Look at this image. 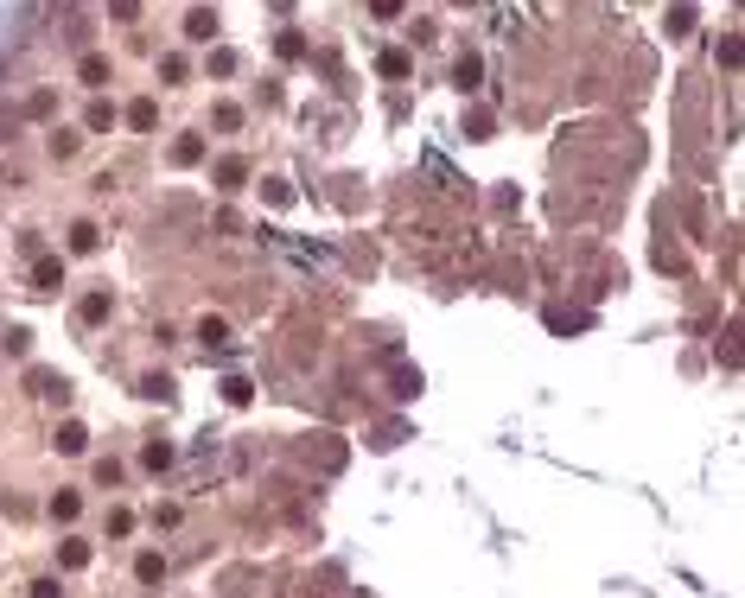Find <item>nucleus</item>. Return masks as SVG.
<instances>
[{
	"label": "nucleus",
	"mask_w": 745,
	"mask_h": 598,
	"mask_svg": "<svg viewBox=\"0 0 745 598\" xmlns=\"http://www.w3.org/2000/svg\"><path fill=\"white\" fill-rule=\"evenodd\" d=\"M211 179H217V191H242V179H249V160H242V153H223V160L211 166Z\"/></svg>",
	"instance_id": "f257e3e1"
},
{
	"label": "nucleus",
	"mask_w": 745,
	"mask_h": 598,
	"mask_svg": "<svg viewBox=\"0 0 745 598\" xmlns=\"http://www.w3.org/2000/svg\"><path fill=\"white\" fill-rule=\"evenodd\" d=\"M306 459H313V465H325V471H338V465H344V446H338V433H319L313 446H306Z\"/></svg>",
	"instance_id": "f03ea898"
},
{
	"label": "nucleus",
	"mask_w": 745,
	"mask_h": 598,
	"mask_svg": "<svg viewBox=\"0 0 745 598\" xmlns=\"http://www.w3.org/2000/svg\"><path fill=\"white\" fill-rule=\"evenodd\" d=\"M32 395H45V401H71V382H64L58 369H32Z\"/></svg>",
	"instance_id": "7ed1b4c3"
},
{
	"label": "nucleus",
	"mask_w": 745,
	"mask_h": 598,
	"mask_svg": "<svg viewBox=\"0 0 745 598\" xmlns=\"http://www.w3.org/2000/svg\"><path fill=\"white\" fill-rule=\"evenodd\" d=\"M51 446H58V452H71V459H77V452H90V427H83V420H64Z\"/></svg>",
	"instance_id": "20e7f679"
},
{
	"label": "nucleus",
	"mask_w": 745,
	"mask_h": 598,
	"mask_svg": "<svg viewBox=\"0 0 745 598\" xmlns=\"http://www.w3.org/2000/svg\"><path fill=\"white\" fill-rule=\"evenodd\" d=\"M389 395H395V401H414V395H421V369H414V363H395Z\"/></svg>",
	"instance_id": "39448f33"
},
{
	"label": "nucleus",
	"mask_w": 745,
	"mask_h": 598,
	"mask_svg": "<svg viewBox=\"0 0 745 598\" xmlns=\"http://www.w3.org/2000/svg\"><path fill=\"white\" fill-rule=\"evenodd\" d=\"M58 280H64V261H58V255H39V268H32V287H39V293H58Z\"/></svg>",
	"instance_id": "423d86ee"
},
{
	"label": "nucleus",
	"mask_w": 745,
	"mask_h": 598,
	"mask_svg": "<svg viewBox=\"0 0 745 598\" xmlns=\"http://www.w3.org/2000/svg\"><path fill=\"white\" fill-rule=\"evenodd\" d=\"M166 160H172V166H198V160H204V140H198V134H179Z\"/></svg>",
	"instance_id": "0eeeda50"
},
{
	"label": "nucleus",
	"mask_w": 745,
	"mask_h": 598,
	"mask_svg": "<svg viewBox=\"0 0 745 598\" xmlns=\"http://www.w3.org/2000/svg\"><path fill=\"white\" fill-rule=\"evenodd\" d=\"M58 567L83 573V567H90V541H58Z\"/></svg>",
	"instance_id": "6e6552de"
},
{
	"label": "nucleus",
	"mask_w": 745,
	"mask_h": 598,
	"mask_svg": "<svg viewBox=\"0 0 745 598\" xmlns=\"http://www.w3.org/2000/svg\"><path fill=\"white\" fill-rule=\"evenodd\" d=\"M102 249V230L96 223H71V255H96Z\"/></svg>",
	"instance_id": "1a4fd4ad"
},
{
	"label": "nucleus",
	"mask_w": 745,
	"mask_h": 598,
	"mask_svg": "<svg viewBox=\"0 0 745 598\" xmlns=\"http://www.w3.org/2000/svg\"><path fill=\"white\" fill-rule=\"evenodd\" d=\"M185 32H192V39H217V13L211 7H192V13H185Z\"/></svg>",
	"instance_id": "9d476101"
},
{
	"label": "nucleus",
	"mask_w": 745,
	"mask_h": 598,
	"mask_svg": "<svg viewBox=\"0 0 745 598\" xmlns=\"http://www.w3.org/2000/svg\"><path fill=\"white\" fill-rule=\"evenodd\" d=\"M376 70H383V77H408V70H414V58H408L402 45H389L383 58H376Z\"/></svg>",
	"instance_id": "9b49d317"
},
{
	"label": "nucleus",
	"mask_w": 745,
	"mask_h": 598,
	"mask_svg": "<svg viewBox=\"0 0 745 598\" xmlns=\"http://www.w3.org/2000/svg\"><path fill=\"white\" fill-rule=\"evenodd\" d=\"M109 306H115L109 293H83V306H77V312H83V325H102V319H109Z\"/></svg>",
	"instance_id": "f8f14e48"
},
{
	"label": "nucleus",
	"mask_w": 745,
	"mask_h": 598,
	"mask_svg": "<svg viewBox=\"0 0 745 598\" xmlns=\"http://www.w3.org/2000/svg\"><path fill=\"white\" fill-rule=\"evenodd\" d=\"M128 128H141V134H147V128H160V109H153L147 96H141V102H128Z\"/></svg>",
	"instance_id": "ddd939ff"
},
{
	"label": "nucleus",
	"mask_w": 745,
	"mask_h": 598,
	"mask_svg": "<svg viewBox=\"0 0 745 598\" xmlns=\"http://www.w3.org/2000/svg\"><path fill=\"white\" fill-rule=\"evenodd\" d=\"M223 401H230V408H249V401H255V382H249V376H230V382H223Z\"/></svg>",
	"instance_id": "4468645a"
},
{
	"label": "nucleus",
	"mask_w": 745,
	"mask_h": 598,
	"mask_svg": "<svg viewBox=\"0 0 745 598\" xmlns=\"http://www.w3.org/2000/svg\"><path fill=\"white\" fill-rule=\"evenodd\" d=\"M51 516H58V522H77V516H83V497H77V490H58V497H51Z\"/></svg>",
	"instance_id": "2eb2a0df"
},
{
	"label": "nucleus",
	"mask_w": 745,
	"mask_h": 598,
	"mask_svg": "<svg viewBox=\"0 0 745 598\" xmlns=\"http://www.w3.org/2000/svg\"><path fill=\"white\" fill-rule=\"evenodd\" d=\"M134 579H141V586H160V579H166V560H160V554H141V560H134Z\"/></svg>",
	"instance_id": "dca6fc26"
},
{
	"label": "nucleus",
	"mask_w": 745,
	"mask_h": 598,
	"mask_svg": "<svg viewBox=\"0 0 745 598\" xmlns=\"http://www.w3.org/2000/svg\"><path fill=\"white\" fill-rule=\"evenodd\" d=\"M77 77L90 83V90H102V83H109V58H96V51H90V58L77 64Z\"/></svg>",
	"instance_id": "f3484780"
},
{
	"label": "nucleus",
	"mask_w": 745,
	"mask_h": 598,
	"mask_svg": "<svg viewBox=\"0 0 745 598\" xmlns=\"http://www.w3.org/2000/svg\"><path fill=\"white\" fill-rule=\"evenodd\" d=\"M478 77H484V64H478V58H459V64H453V83H459L465 96L478 90Z\"/></svg>",
	"instance_id": "a211bd4d"
},
{
	"label": "nucleus",
	"mask_w": 745,
	"mask_h": 598,
	"mask_svg": "<svg viewBox=\"0 0 745 598\" xmlns=\"http://www.w3.org/2000/svg\"><path fill=\"white\" fill-rule=\"evenodd\" d=\"M262 198H268V210H287L293 204V185L287 179H262Z\"/></svg>",
	"instance_id": "6ab92c4d"
},
{
	"label": "nucleus",
	"mask_w": 745,
	"mask_h": 598,
	"mask_svg": "<svg viewBox=\"0 0 745 598\" xmlns=\"http://www.w3.org/2000/svg\"><path fill=\"white\" fill-rule=\"evenodd\" d=\"M51 109H58V90H32V96H26V115H32V121H45Z\"/></svg>",
	"instance_id": "aec40b11"
},
{
	"label": "nucleus",
	"mask_w": 745,
	"mask_h": 598,
	"mask_svg": "<svg viewBox=\"0 0 745 598\" xmlns=\"http://www.w3.org/2000/svg\"><path fill=\"white\" fill-rule=\"evenodd\" d=\"M198 338L211 344V350H223V344H230V325H223V319H204V325H198Z\"/></svg>",
	"instance_id": "412c9836"
},
{
	"label": "nucleus",
	"mask_w": 745,
	"mask_h": 598,
	"mask_svg": "<svg viewBox=\"0 0 745 598\" xmlns=\"http://www.w3.org/2000/svg\"><path fill=\"white\" fill-rule=\"evenodd\" d=\"M211 121H217L223 134H236V128H242V109H236V102H217V115H211Z\"/></svg>",
	"instance_id": "4be33fe9"
},
{
	"label": "nucleus",
	"mask_w": 745,
	"mask_h": 598,
	"mask_svg": "<svg viewBox=\"0 0 745 598\" xmlns=\"http://www.w3.org/2000/svg\"><path fill=\"white\" fill-rule=\"evenodd\" d=\"M141 465H147V471H166V465H172V446H160V439H153V446L141 452Z\"/></svg>",
	"instance_id": "5701e85b"
},
{
	"label": "nucleus",
	"mask_w": 745,
	"mask_h": 598,
	"mask_svg": "<svg viewBox=\"0 0 745 598\" xmlns=\"http://www.w3.org/2000/svg\"><path fill=\"white\" fill-rule=\"evenodd\" d=\"M141 395H147V401H172V376H147Z\"/></svg>",
	"instance_id": "b1692460"
},
{
	"label": "nucleus",
	"mask_w": 745,
	"mask_h": 598,
	"mask_svg": "<svg viewBox=\"0 0 745 598\" xmlns=\"http://www.w3.org/2000/svg\"><path fill=\"white\" fill-rule=\"evenodd\" d=\"M274 51H281V58H306V39H300V32H281Z\"/></svg>",
	"instance_id": "393cba45"
},
{
	"label": "nucleus",
	"mask_w": 745,
	"mask_h": 598,
	"mask_svg": "<svg viewBox=\"0 0 745 598\" xmlns=\"http://www.w3.org/2000/svg\"><path fill=\"white\" fill-rule=\"evenodd\" d=\"M465 134H472V140H491V115L472 109V115H465Z\"/></svg>",
	"instance_id": "a878e982"
},
{
	"label": "nucleus",
	"mask_w": 745,
	"mask_h": 598,
	"mask_svg": "<svg viewBox=\"0 0 745 598\" xmlns=\"http://www.w3.org/2000/svg\"><path fill=\"white\" fill-rule=\"evenodd\" d=\"M688 26H695V7H669V32H675V39H682Z\"/></svg>",
	"instance_id": "bb28decb"
},
{
	"label": "nucleus",
	"mask_w": 745,
	"mask_h": 598,
	"mask_svg": "<svg viewBox=\"0 0 745 598\" xmlns=\"http://www.w3.org/2000/svg\"><path fill=\"white\" fill-rule=\"evenodd\" d=\"M230 70H236V51L217 45V51H211V77H230Z\"/></svg>",
	"instance_id": "cd10ccee"
},
{
	"label": "nucleus",
	"mask_w": 745,
	"mask_h": 598,
	"mask_svg": "<svg viewBox=\"0 0 745 598\" xmlns=\"http://www.w3.org/2000/svg\"><path fill=\"white\" fill-rule=\"evenodd\" d=\"M90 128H96V134L115 128V109H109V102H90Z\"/></svg>",
	"instance_id": "c85d7f7f"
},
{
	"label": "nucleus",
	"mask_w": 745,
	"mask_h": 598,
	"mask_svg": "<svg viewBox=\"0 0 745 598\" xmlns=\"http://www.w3.org/2000/svg\"><path fill=\"white\" fill-rule=\"evenodd\" d=\"M7 350H13V357H26V350H32V331L13 325V331H7Z\"/></svg>",
	"instance_id": "c756f323"
},
{
	"label": "nucleus",
	"mask_w": 745,
	"mask_h": 598,
	"mask_svg": "<svg viewBox=\"0 0 745 598\" xmlns=\"http://www.w3.org/2000/svg\"><path fill=\"white\" fill-rule=\"evenodd\" d=\"M51 153H58V160H71V153H77V134L58 128V134H51Z\"/></svg>",
	"instance_id": "7c9ffc66"
},
{
	"label": "nucleus",
	"mask_w": 745,
	"mask_h": 598,
	"mask_svg": "<svg viewBox=\"0 0 745 598\" xmlns=\"http://www.w3.org/2000/svg\"><path fill=\"white\" fill-rule=\"evenodd\" d=\"M109 535H134V516H128V509H109Z\"/></svg>",
	"instance_id": "2f4dec72"
},
{
	"label": "nucleus",
	"mask_w": 745,
	"mask_h": 598,
	"mask_svg": "<svg viewBox=\"0 0 745 598\" xmlns=\"http://www.w3.org/2000/svg\"><path fill=\"white\" fill-rule=\"evenodd\" d=\"M26 592H32V598H64V586H58V579H32Z\"/></svg>",
	"instance_id": "473e14b6"
},
{
	"label": "nucleus",
	"mask_w": 745,
	"mask_h": 598,
	"mask_svg": "<svg viewBox=\"0 0 745 598\" xmlns=\"http://www.w3.org/2000/svg\"><path fill=\"white\" fill-rule=\"evenodd\" d=\"M13 128H20V121H13L7 109H0V140H13Z\"/></svg>",
	"instance_id": "72a5a7b5"
}]
</instances>
